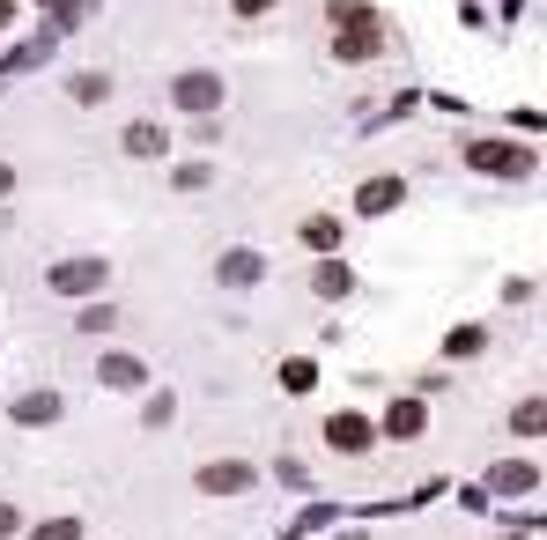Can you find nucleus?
Masks as SVG:
<instances>
[{"label": "nucleus", "instance_id": "nucleus-1", "mask_svg": "<svg viewBox=\"0 0 547 540\" xmlns=\"http://www.w3.org/2000/svg\"><path fill=\"white\" fill-rule=\"evenodd\" d=\"M52 289H60V296L104 289V259H60V267H52Z\"/></svg>", "mask_w": 547, "mask_h": 540}, {"label": "nucleus", "instance_id": "nucleus-2", "mask_svg": "<svg viewBox=\"0 0 547 540\" xmlns=\"http://www.w3.org/2000/svg\"><path fill=\"white\" fill-rule=\"evenodd\" d=\"M171 97H178V111H215L222 104V82H215V74H178Z\"/></svg>", "mask_w": 547, "mask_h": 540}, {"label": "nucleus", "instance_id": "nucleus-3", "mask_svg": "<svg viewBox=\"0 0 547 540\" xmlns=\"http://www.w3.org/2000/svg\"><path fill=\"white\" fill-rule=\"evenodd\" d=\"M474 171H511V178H518V171H525V148H511V141H481V148H474Z\"/></svg>", "mask_w": 547, "mask_h": 540}, {"label": "nucleus", "instance_id": "nucleus-4", "mask_svg": "<svg viewBox=\"0 0 547 540\" xmlns=\"http://www.w3.org/2000/svg\"><path fill=\"white\" fill-rule=\"evenodd\" d=\"M259 274H267V259H259V252H230V259H222V282H230V289L259 282Z\"/></svg>", "mask_w": 547, "mask_h": 540}, {"label": "nucleus", "instance_id": "nucleus-5", "mask_svg": "<svg viewBox=\"0 0 547 540\" xmlns=\"http://www.w3.org/2000/svg\"><path fill=\"white\" fill-rule=\"evenodd\" d=\"M244 481H252V467H244V459H230V467H207L200 489H244Z\"/></svg>", "mask_w": 547, "mask_h": 540}, {"label": "nucleus", "instance_id": "nucleus-6", "mask_svg": "<svg viewBox=\"0 0 547 540\" xmlns=\"http://www.w3.org/2000/svg\"><path fill=\"white\" fill-rule=\"evenodd\" d=\"M141 378H148V370L134 356H104V385H119V393H126V385H141Z\"/></svg>", "mask_w": 547, "mask_h": 540}, {"label": "nucleus", "instance_id": "nucleus-7", "mask_svg": "<svg viewBox=\"0 0 547 540\" xmlns=\"http://www.w3.org/2000/svg\"><path fill=\"white\" fill-rule=\"evenodd\" d=\"M333 444H348V452H355V444H370V422L363 415H341V422H333Z\"/></svg>", "mask_w": 547, "mask_h": 540}, {"label": "nucleus", "instance_id": "nucleus-8", "mask_svg": "<svg viewBox=\"0 0 547 540\" xmlns=\"http://www.w3.org/2000/svg\"><path fill=\"white\" fill-rule=\"evenodd\" d=\"M126 148H134V156H163V134L156 126H126Z\"/></svg>", "mask_w": 547, "mask_h": 540}, {"label": "nucleus", "instance_id": "nucleus-9", "mask_svg": "<svg viewBox=\"0 0 547 540\" xmlns=\"http://www.w3.org/2000/svg\"><path fill=\"white\" fill-rule=\"evenodd\" d=\"M392 200H400V185H392V178H377V185H363V215H370V208H392Z\"/></svg>", "mask_w": 547, "mask_h": 540}, {"label": "nucleus", "instance_id": "nucleus-10", "mask_svg": "<svg viewBox=\"0 0 547 540\" xmlns=\"http://www.w3.org/2000/svg\"><path fill=\"white\" fill-rule=\"evenodd\" d=\"M104 89H111L104 74H82V82H74V104H104Z\"/></svg>", "mask_w": 547, "mask_h": 540}, {"label": "nucleus", "instance_id": "nucleus-11", "mask_svg": "<svg viewBox=\"0 0 547 540\" xmlns=\"http://www.w3.org/2000/svg\"><path fill=\"white\" fill-rule=\"evenodd\" d=\"M0 533H15V511H8V504H0Z\"/></svg>", "mask_w": 547, "mask_h": 540}, {"label": "nucleus", "instance_id": "nucleus-12", "mask_svg": "<svg viewBox=\"0 0 547 540\" xmlns=\"http://www.w3.org/2000/svg\"><path fill=\"white\" fill-rule=\"evenodd\" d=\"M237 8H244V15H252V8H274V0H237Z\"/></svg>", "mask_w": 547, "mask_h": 540}, {"label": "nucleus", "instance_id": "nucleus-13", "mask_svg": "<svg viewBox=\"0 0 547 540\" xmlns=\"http://www.w3.org/2000/svg\"><path fill=\"white\" fill-rule=\"evenodd\" d=\"M8 178H15V171H8V163H0V193H8Z\"/></svg>", "mask_w": 547, "mask_h": 540}]
</instances>
